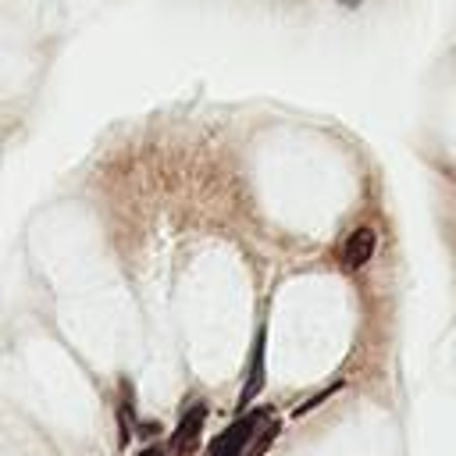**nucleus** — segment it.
Here are the masks:
<instances>
[{"mask_svg": "<svg viewBox=\"0 0 456 456\" xmlns=\"http://www.w3.org/2000/svg\"><path fill=\"white\" fill-rule=\"evenodd\" d=\"M271 420V410H246L242 417H235L210 445H207V456H246L249 452V445H253V435H256V428L260 424H267Z\"/></svg>", "mask_w": 456, "mask_h": 456, "instance_id": "1", "label": "nucleus"}, {"mask_svg": "<svg viewBox=\"0 0 456 456\" xmlns=\"http://www.w3.org/2000/svg\"><path fill=\"white\" fill-rule=\"evenodd\" d=\"M139 456H164V449H157V445H146Z\"/></svg>", "mask_w": 456, "mask_h": 456, "instance_id": "5", "label": "nucleus"}, {"mask_svg": "<svg viewBox=\"0 0 456 456\" xmlns=\"http://www.w3.org/2000/svg\"><path fill=\"white\" fill-rule=\"evenodd\" d=\"M264 328H256V338H253V353H249V370H246V381H242V392H239V413H246V406L256 399V392L264 388Z\"/></svg>", "mask_w": 456, "mask_h": 456, "instance_id": "3", "label": "nucleus"}, {"mask_svg": "<svg viewBox=\"0 0 456 456\" xmlns=\"http://www.w3.org/2000/svg\"><path fill=\"white\" fill-rule=\"evenodd\" d=\"M374 246H378V235L370 232V228H356V232H349V239L342 242V267L346 271H360L370 256H374Z\"/></svg>", "mask_w": 456, "mask_h": 456, "instance_id": "4", "label": "nucleus"}, {"mask_svg": "<svg viewBox=\"0 0 456 456\" xmlns=\"http://www.w3.org/2000/svg\"><path fill=\"white\" fill-rule=\"evenodd\" d=\"M203 424H207V406H203V403H192V406L182 413V420H178V428H175V435H171V456H192V452L200 449Z\"/></svg>", "mask_w": 456, "mask_h": 456, "instance_id": "2", "label": "nucleus"}, {"mask_svg": "<svg viewBox=\"0 0 456 456\" xmlns=\"http://www.w3.org/2000/svg\"><path fill=\"white\" fill-rule=\"evenodd\" d=\"M338 4H342V7H360L363 0H338Z\"/></svg>", "mask_w": 456, "mask_h": 456, "instance_id": "6", "label": "nucleus"}]
</instances>
